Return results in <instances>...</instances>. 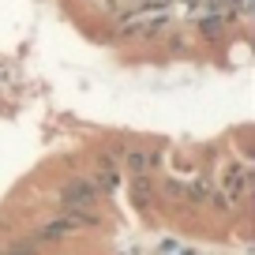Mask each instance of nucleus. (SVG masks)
Wrapping results in <instances>:
<instances>
[{
    "label": "nucleus",
    "mask_w": 255,
    "mask_h": 255,
    "mask_svg": "<svg viewBox=\"0 0 255 255\" xmlns=\"http://www.w3.org/2000/svg\"><path fill=\"white\" fill-rule=\"evenodd\" d=\"M98 207V188L83 176H68L60 184V210H75V214H87Z\"/></svg>",
    "instance_id": "obj_2"
},
{
    "label": "nucleus",
    "mask_w": 255,
    "mask_h": 255,
    "mask_svg": "<svg viewBox=\"0 0 255 255\" xmlns=\"http://www.w3.org/2000/svg\"><path fill=\"white\" fill-rule=\"evenodd\" d=\"M207 195H210V184L203 180V176H191L188 184H180V199L191 203V207H203V203H207Z\"/></svg>",
    "instance_id": "obj_7"
},
{
    "label": "nucleus",
    "mask_w": 255,
    "mask_h": 255,
    "mask_svg": "<svg viewBox=\"0 0 255 255\" xmlns=\"http://www.w3.org/2000/svg\"><path fill=\"white\" fill-rule=\"evenodd\" d=\"M83 233V214L75 210H60L56 218H45V222L34 229V244H60V240H72Z\"/></svg>",
    "instance_id": "obj_1"
},
{
    "label": "nucleus",
    "mask_w": 255,
    "mask_h": 255,
    "mask_svg": "<svg viewBox=\"0 0 255 255\" xmlns=\"http://www.w3.org/2000/svg\"><path fill=\"white\" fill-rule=\"evenodd\" d=\"M218 191H225L233 199V207L248 199V191H252V173H248L244 161H225L222 165V180H218Z\"/></svg>",
    "instance_id": "obj_3"
},
{
    "label": "nucleus",
    "mask_w": 255,
    "mask_h": 255,
    "mask_svg": "<svg viewBox=\"0 0 255 255\" xmlns=\"http://www.w3.org/2000/svg\"><path fill=\"white\" fill-rule=\"evenodd\" d=\"M98 188V195H109L113 188H117L120 184V169H117V158H109V154H102V158H98V169H94V180H90Z\"/></svg>",
    "instance_id": "obj_4"
},
{
    "label": "nucleus",
    "mask_w": 255,
    "mask_h": 255,
    "mask_svg": "<svg viewBox=\"0 0 255 255\" xmlns=\"http://www.w3.org/2000/svg\"><path fill=\"white\" fill-rule=\"evenodd\" d=\"M124 169H128V176H150V154L131 146V150L124 154Z\"/></svg>",
    "instance_id": "obj_8"
},
{
    "label": "nucleus",
    "mask_w": 255,
    "mask_h": 255,
    "mask_svg": "<svg viewBox=\"0 0 255 255\" xmlns=\"http://www.w3.org/2000/svg\"><path fill=\"white\" fill-rule=\"evenodd\" d=\"M225 26H229V19H225V15H210V11L195 15V30H199L207 41H218L225 34Z\"/></svg>",
    "instance_id": "obj_5"
},
{
    "label": "nucleus",
    "mask_w": 255,
    "mask_h": 255,
    "mask_svg": "<svg viewBox=\"0 0 255 255\" xmlns=\"http://www.w3.org/2000/svg\"><path fill=\"white\" fill-rule=\"evenodd\" d=\"M150 203H154V184H150V176H131V207L135 210H150Z\"/></svg>",
    "instance_id": "obj_6"
},
{
    "label": "nucleus",
    "mask_w": 255,
    "mask_h": 255,
    "mask_svg": "<svg viewBox=\"0 0 255 255\" xmlns=\"http://www.w3.org/2000/svg\"><path fill=\"white\" fill-rule=\"evenodd\" d=\"M207 203H210V207H214V210H222V214H229V210H237V207H233V199H229V195H225V191H218V188H210Z\"/></svg>",
    "instance_id": "obj_10"
},
{
    "label": "nucleus",
    "mask_w": 255,
    "mask_h": 255,
    "mask_svg": "<svg viewBox=\"0 0 255 255\" xmlns=\"http://www.w3.org/2000/svg\"><path fill=\"white\" fill-rule=\"evenodd\" d=\"M0 255H41V248L34 244V240H19V244L0 248Z\"/></svg>",
    "instance_id": "obj_9"
}]
</instances>
